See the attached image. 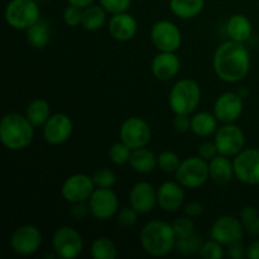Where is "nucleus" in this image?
I'll return each mask as SVG.
<instances>
[{"label":"nucleus","mask_w":259,"mask_h":259,"mask_svg":"<svg viewBox=\"0 0 259 259\" xmlns=\"http://www.w3.org/2000/svg\"><path fill=\"white\" fill-rule=\"evenodd\" d=\"M212 67L220 80L228 83L242 81L250 70V55L244 43L227 40L215 51Z\"/></svg>","instance_id":"nucleus-1"},{"label":"nucleus","mask_w":259,"mask_h":259,"mask_svg":"<svg viewBox=\"0 0 259 259\" xmlns=\"http://www.w3.org/2000/svg\"><path fill=\"white\" fill-rule=\"evenodd\" d=\"M68 4L71 5H76V7H80L82 8V9H85L86 7H89V5L94 4V2L95 0H67Z\"/></svg>","instance_id":"nucleus-47"},{"label":"nucleus","mask_w":259,"mask_h":259,"mask_svg":"<svg viewBox=\"0 0 259 259\" xmlns=\"http://www.w3.org/2000/svg\"><path fill=\"white\" fill-rule=\"evenodd\" d=\"M119 134H120V141L132 149L146 147L152 138L151 126L139 116L125 119L121 124Z\"/></svg>","instance_id":"nucleus-13"},{"label":"nucleus","mask_w":259,"mask_h":259,"mask_svg":"<svg viewBox=\"0 0 259 259\" xmlns=\"http://www.w3.org/2000/svg\"><path fill=\"white\" fill-rule=\"evenodd\" d=\"M132 151L133 149L129 146H126L124 142H118V143H114L113 146L109 149V158L113 162L114 164H125L129 163V159H131Z\"/></svg>","instance_id":"nucleus-33"},{"label":"nucleus","mask_w":259,"mask_h":259,"mask_svg":"<svg viewBox=\"0 0 259 259\" xmlns=\"http://www.w3.org/2000/svg\"><path fill=\"white\" fill-rule=\"evenodd\" d=\"M244 104L242 96L235 93H224L214 104V115L223 124L234 123L243 114Z\"/></svg>","instance_id":"nucleus-17"},{"label":"nucleus","mask_w":259,"mask_h":259,"mask_svg":"<svg viewBox=\"0 0 259 259\" xmlns=\"http://www.w3.org/2000/svg\"><path fill=\"white\" fill-rule=\"evenodd\" d=\"M202 244H204L202 237L195 232L192 233V234L187 235V237L177 238L175 249H176L180 254L191 255V254H196V253H200V249H201Z\"/></svg>","instance_id":"nucleus-31"},{"label":"nucleus","mask_w":259,"mask_h":259,"mask_svg":"<svg viewBox=\"0 0 259 259\" xmlns=\"http://www.w3.org/2000/svg\"><path fill=\"white\" fill-rule=\"evenodd\" d=\"M151 40L159 52H176L182 43V33L175 23L159 20L151 29Z\"/></svg>","instance_id":"nucleus-9"},{"label":"nucleus","mask_w":259,"mask_h":259,"mask_svg":"<svg viewBox=\"0 0 259 259\" xmlns=\"http://www.w3.org/2000/svg\"><path fill=\"white\" fill-rule=\"evenodd\" d=\"M172 227H174L175 234L176 238H184L187 235L195 233V224L192 222V218L190 217H181L177 218L174 223H172Z\"/></svg>","instance_id":"nucleus-37"},{"label":"nucleus","mask_w":259,"mask_h":259,"mask_svg":"<svg viewBox=\"0 0 259 259\" xmlns=\"http://www.w3.org/2000/svg\"><path fill=\"white\" fill-rule=\"evenodd\" d=\"M25 37H27V42L37 50L47 47L51 37L48 24L45 20H38L35 24H33L32 27L25 30Z\"/></svg>","instance_id":"nucleus-29"},{"label":"nucleus","mask_w":259,"mask_h":259,"mask_svg":"<svg viewBox=\"0 0 259 259\" xmlns=\"http://www.w3.org/2000/svg\"><path fill=\"white\" fill-rule=\"evenodd\" d=\"M70 214L75 220H83L86 219V217H88L89 214H90V207H89V204L86 205L85 202L72 204Z\"/></svg>","instance_id":"nucleus-44"},{"label":"nucleus","mask_w":259,"mask_h":259,"mask_svg":"<svg viewBox=\"0 0 259 259\" xmlns=\"http://www.w3.org/2000/svg\"><path fill=\"white\" fill-rule=\"evenodd\" d=\"M239 219L245 233L253 238H259V212L255 207L244 206L240 210Z\"/></svg>","instance_id":"nucleus-32"},{"label":"nucleus","mask_w":259,"mask_h":259,"mask_svg":"<svg viewBox=\"0 0 259 259\" xmlns=\"http://www.w3.org/2000/svg\"><path fill=\"white\" fill-rule=\"evenodd\" d=\"M199 254L205 259H222L225 254L224 245L215 239H210L204 242Z\"/></svg>","instance_id":"nucleus-36"},{"label":"nucleus","mask_w":259,"mask_h":259,"mask_svg":"<svg viewBox=\"0 0 259 259\" xmlns=\"http://www.w3.org/2000/svg\"><path fill=\"white\" fill-rule=\"evenodd\" d=\"M51 105L45 99H35L30 101L29 105L25 110V116L28 120L33 124L34 128H39L47 123L48 119L51 118Z\"/></svg>","instance_id":"nucleus-27"},{"label":"nucleus","mask_w":259,"mask_h":259,"mask_svg":"<svg viewBox=\"0 0 259 259\" xmlns=\"http://www.w3.org/2000/svg\"><path fill=\"white\" fill-rule=\"evenodd\" d=\"M253 33V25L244 14H233L227 22V34L230 39L245 43Z\"/></svg>","instance_id":"nucleus-23"},{"label":"nucleus","mask_w":259,"mask_h":259,"mask_svg":"<svg viewBox=\"0 0 259 259\" xmlns=\"http://www.w3.org/2000/svg\"><path fill=\"white\" fill-rule=\"evenodd\" d=\"M244 232L245 230L239 218L233 215H223L212 223L210 228V238L227 247L232 243L242 240Z\"/></svg>","instance_id":"nucleus-14"},{"label":"nucleus","mask_w":259,"mask_h":259,"mask_svg":"<svg viewBox=\"0 0 259 259\" xmlns=\"http://www.w3.org/2000/svg\"><path fill=\"white\" fill-rule=\"evenodd\" d=\"M180 68L181 61L175 52H159L152 60V73L161 81L172 80L180 72Z\"/></svg>","instance_id":"nucleus-21"},{"label":"nucleus","mask_w":259,"mask_h":259,"mask_svg":"<svg viewBox=\"0 0 259 259\" xmlns=\"http://www.w3.org/2000/svg\"><path fill=\"white\" fill-rule=\"evenodd\" d=\"M205 211V207L204 205L200 204V202H190L186 207H185V214L190 218H196L200 217L201 214H204Z\"/></svg>","instance_id":"nucleus-45"},{"label":"nucleus","mask_w":259,"mask_h":259,"mask_svg":"<svg viewBox=\"0 0 259 259\" xmlns=\"http://www.w3.org/2000/svg\"><path fill=\"white\" fill-rule=\"evenodd\" d=\"M99 4L110 14L128 12L132 5V0H99Z\"/></svg>","instance_id":"nucleus-39"},{"label":"nucleus","mask_w":259,"mask_h":259,"mask_svg":"<svg viewBox=\"0 0 259 259\" xmlns=\"http://www.w3.org/2000/svg\"><path fill=\"white\" fill-rule=\"evenodd\" d=\"M234 175V166L229 157L218 154L209 161V177L218 185H227L232 181Z\"/></svg>","instance_id":"nucleus-22"},{"label":"nucleus","mask_w":259,"mask_h":259,"mask_svg":"<svg viewBox=\"0 0 259 259\" xmlns=\"http://www.w3.org/2000/svg\"><path fill=\"white\" fill-rule=\"evenodd\" d=\"M91 255L94 259H115L118 249L113 240L108 237H99L91 244Z\"/></svg>","instance_id":"nucleus-30"},{"label":"nucleus","mask_w":259,"mask_h":259,"mask_svg":"<svg viewBox=\"0 0 259 259\" xmlns=\"http://www.w3.org/2000/svg\"><path fill=\"white\" fill-rule=\"evenodd\" d=\"M129 164L138 174H151L158 166V156H156L151 149L142 147L132 151Z\"/></svg>","instance_id":"nucleus-24"},{"label":"nucleus","mask_w":259,"mask_h":259,"mask_svg":"<svg viewBox=\"0 0 259 259\" xmlns=\"http://www.w3.org/2000/svg\"><path fill=\"white\" fill-rule=\"evenodd\" d=\"M177 182L186 189H197L201 187L209 177V162L202 159L200 156L187 157L181 162L177 168Z\"/></svg>","instance_id":"nucleus-6"},{"label":"nucleus","mask_w":259,"mask_h":259,"mask_svg":"<svg viewBox=\"0 0 259 259\" xmlns=\"http://www.w3.org/2000/svg\"><path fill=\"white\" fill-rule=\"evenodd\" d=\"M108 30L111 37L119 42H128L138 32V22L128 12L114 14L109 22Z\"/></svg>","instance_id":"nucleus-20"},{"label":"nucleus","mask_w":259,"mask_h":259,"mask_svg":"<svg viewBox=\"0 0 259 259\" xmlns=\"http://www.w3.org/2000/svg\"><path fill=\"white\" fill-rule=\"evenodd\" d=\"M138 214L134 207H124L118 212V224L124 228L134 227L138 222Z\"/></svg>","instance_id":"nucleus-40"},{"label":"nucleus","mask_w":259,"mask_h":259,"mask_svg":"<svg viewBox=\"0 0 259 259\" xmlns=\"http://www.w3.org/2000/svg\"><path fill=\"white\" fill-rule=\"evenodd\" d=\"M5 22L17 30H27L40 20L39 5L35 0H10L5 8Z\"/></svg>","instance_id":"nucleus-5"},{"label":"nucleus","mask_w":259,"mask_h":259,"mask_svg":"<svg viewBox=\"0 0 259 259\" xmlns=\"http://www.w3.org/2000/svg\"><path fill=\"white\" fill-rule=\"evenodd\" d=\"M96 186L93 177L85 174H75L67 177L61 187L62 197L70 204L88 202Z\"/></svg>","instance_id":"nucleus-11"},{"label":"nucleus","mask_w":259,"mask_h":259,"mask_svg":"<svg viewBox=\"0 0 259 259\" xmlns=\"http://www.w3.org/2000/svg\"><path fill=\"white\" fill-rule=\"evenodd\" d=\"M174 128L179 133H186L191 131V118L185 114H176L174 119Z\"/></svg>","instance_id":"nucleus-42"},{"label":"nucleus","mask_w":259,"mask_h":259,"mask_svg":"<svg viewBox=\"0 0 259 259\" xmlns=\"http://www.w3.org/2000/svg\"><path fill=\"white\" fill-rule=\"evenodd\" d=\"M157 202L164 211H179L185 202L184 186L180 182H163L157 190Z\"/></svg>","instance_id":"nucleus-18"},{"label":"nucleus","mask_w":259,"mask_h":259,"mask_svg":"<svg viewBox=\"0 0 259 259\" xmlns=\"http://www.w3.org/2000/svg\"><path fill=\"white\" fill-rule=\"evenodd\" d=\"M42 233L34 225H22L13 232L10 237V247L13 252L22 257L34 254L42 245Z\"/></svg>","instance_id":"nucleus-10"},{"label":"nucleus","mask_w":259,"mask_h":259,"mask_svg":"<svg viewBox=\"0 0 259 259\" xmlns=\"http://www.w3.org/2000/svg\"><path fill=\"white\" fill-rule=\"evenodd\" d=\"M106 10L100 4H91L83 9L82 13V28L89 32H95L101 29L106 22Z\"/></svg>","instance_id":"nucleus-28"},{"label":"nucleus","mask_w":259,"mask_h":259,"mask_svg":"<svg viewBox=\"0 0 259 259\" xmlns=\"http://www.w3.org/2000/svg\"><path fill=\"white\" fill-rule=\"evenodd\" d=\"M82 13L83 9L76 5H68L65 10H63V22L68 27H78L82 23Z\"/></svg>","instance_id":"nucleus-38"},{"label":"nucleus","mask_w":259,"mask_h":259,"mask_svg":"<svg viewBox=\"0 0 259 259\" xmlns=\"http://www.w3.org/2000/svg\"><path fill=\"white\" fill-rule=\"evenodd\" d=\"M181 164L180 157L172 151H164L158 154V167L164 172H176Z\"/></svg>","instance_id":"nucleus-35"},{"label":"nucleus","mask_w":259,"mask_h":259,"mask_svg":"<svg viewBox=\"0 0 259 259\" xmlns=\"http://www.w3.org/2000/svg\"><path fill=\"white\" fill-rule=\"evenodd\" d=\"M201 101V89L199 83L191 78L179 80L168 95V104L171 110L176 114L191 115Z\"/></svg>","instance_id":"nucleus-4"},{"label":"nucleus","mask_w":259,"mask_h":259,"mask_svg":"<svg viewBox=\"0 0 259 259\" xmlns=\"http://www.w3.org/2000/svg\"><path fill=\"white\" fill-rule=\"evenodd\" d=\"M52 247L56 257L75 259L82 253L83 240L80 233L71 227H60L52 237Z\"/></svg>","instance_id":"nucleus-7"},{"label":"nucleus","mask_w":259,"mask_h":259,"mask_svg":"<svg viewBox=\"0 0 259 259\" xmlns=\"http://www.w3.org/2000/svg\"><path fill=\"white\" fill-rule=\"evenodd\" d=\"M73 132L72 119L63 113L51 115L47 123L43 125V138L48 144L60 146L71 138Z\"/></svg>","instance_id":"nucleus-16"},{"label":"nucleus","mask_w":259,"mask_h":259,"mask_svg":"<svg viewBox=\"0 0 259 259\" xmlns=\"http://www.w3.org/2000/svg\"><path fill=\"white\" fill-rule=\"evenodd\" d=\"M218 154H219V152H218V148L214 142H204L199 147V149H197V156H200L202 159L207 162L214 158L215 156H218Z\"/></svg>","instance_id":"nucleus-41"},{"label":"nucleus","mask_w":259,"mask_h":259,"mask_svg":"<svg viewBox=\"0 0 259 259\" xmlns=\"http://www.w3.org/2000/svg\"><path fill=\"white\" fill-rule=\"evenodd\" d=\"M205 0H169V9L180 19H192L202 12Z\"/></svg>","instance_id":"nucleus-26"},{"label":"nucleus","mask_w":259,"mask_h":259,"mask_svg":"<svg viewBox=\"0 0 259 259\" xmlns=\"http://www.w3.org/2000/svg\"><path fill=\"white\" fill-rule=\"evenodd\" d=\"M176 234L172 224L162 220H152L141 230L139 242L142 249L152 257H166L176 247Z\"/></svg>","instance_id":"nucleus-2"},{"label":"nucleus","mask_w":259,"mask_h":259,"mask_svg":"<svg viewBox=\"0 0 259 259\" xmlns=\"http://www.w3.org/2000/svg\"><path fill=\"white\" fill-rule=\"evenodd\" d=\"M34 126L25 115L8 113L0 121V141L10 151H22L32 144Z\"/></svg>","instance_id":"nucleus-3"},{"label":"nucleus","mask_w":259,"mask_h":259,"mask_svg":"<svg viewBox=\"0 0 259 259\" xmlns=\"http://www.w3.org/2000/svg\"><path fill=\"white\" fill-rule=\"evenodd\" d=\"M93 180L99 189H113L116 184V175L110 168H100L93 175Z\"/></svg>","instance_id":"nucleus-34"},{"label":"nucleus","mask_w":259,"mask_h":259,"mask_svg":"<svg viewBox=\"0 0 259 259\" xmlns=\"http://www.w3.org/2000/svg\"><path fill=\"white\" fill-rule=\"evenodd\" d=\"M234 175L245 185H259V149H243L233 161Z\"/></svg>","instance_id":"nucleus-12"},{"label":"nucleus","mask_w":259,"mask_h":259,"mask_svg":"<svg viewBox=\"0 0 259 259\" xmlns=\"http://www.w3.org/2000/svg\"><path fill=\"white\" fill-rule=\"evenodd\" d=\"M218 119L214 113L200 111L191 118V132L199 137H210L218 131Z\"/></svg>","instance_id":"nucleus-25"},{"label":"nucleus","mask_w":259,"mask_h":259,"mask_svg":"<svg viewBox=\"0 0 259 259\" xmlns=\"http://www.w3.org/2000/svg\"><path fill=\"white\" fill-rule=\"evenodd\" d=\"M90 214L98 220H109L118 212L119 200L111 189L96 187L88 201Z\"/></svg>","instance_id":"nucleus-15"},{"label":"nucleus","mask_w":259,"mask_h":259,"mask_svg":"<svg viewBox=\"0 0 259 259\" xmlns=\"http://www.w3.org/2000/svg\"><path fill=\"white\" fill-rule=\"evenodd\" d=\"M214 143L219 154L227 157H235L244 149L245 136L242 128L234 123L224 124L215 132Z\"/></svg>","instance_id":"nucleus-8"},{"label":"nucleus","mask_w":259,"mask_h":259,"mask_svg":"<svg viewBox=\"0 0 259 259\" xmlns=\"http://www.w3.org/2000/svg\"><path fill=\"white\" fill-rule=\"evenodd\" d=\"M247 257L249 259H259V239L250 243L247 248Z\"/></svg>","instance_id":"nucleus-46"},{"label":"nucleus","mask_w":259,"mask_h":259,"mask_svg":"<svg viewBox=\"0 0 259 259\" xmlns=\"http://www.w3.org/2000/svg\"><path fill=\"white\" fill-rule=\"evenodd\" d=\"M129 202H131V206L134 207L139 214H148L158 204L156 189L149 182H137L131 190Z\"/></svg>","instance_id":"nucleus-19"},{"label":"nucleus","mask_w":259,"mask_h":259,"mask_svg":"<svg viewBox=\"0 0 259 259\" xmlns=\"http://www.w3.org/2000/svg\"><path fill=\"white\" fill-rule=\"evenodd\" d=\"M227 254L232 259H242L244 255H247V249L244 248L242 240H239V242L227 245Z\"/></svg>","instance_id":"nucleus-43"}]
</instances>
